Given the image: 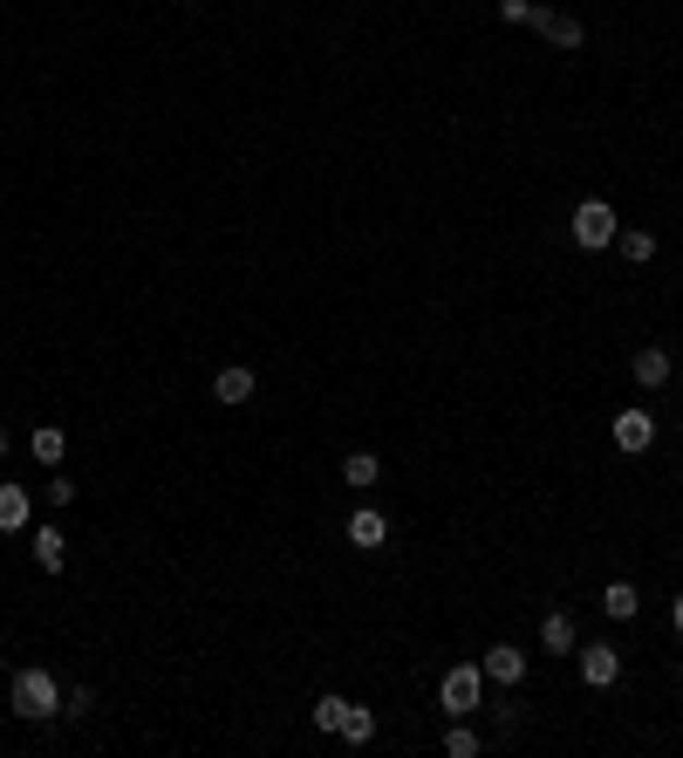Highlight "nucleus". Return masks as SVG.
Masks as SVG:
<instances>
[{"mask_svg":"<svg viewBox=\"0 0 683 758\" xmlns=\"http://www.w3.org/2000/svg\"><path fill=\"white\" fill-rule=\"evenodd\" d=\"M574 656H581V684H588V690H609L615 676H622V656H615V643H581Z\"/></svg>","mask_w":683,"mask_h":758,"instance_id":"5","label":"nucleus"},{"mask_svg":"<svg viewBox=\"0 0 683 758\" xmlns=\"http://www.w3.org/2000/svg\"><path fill=\"white\" fill-rule=\"evenodd\" d=\"M28 519H35V499L21 486H0V534H28Z\"/></svg>","mask_w":683,"mask_h":758,"instance_id":"14","label":"nucleus"},{"mask_svg":"<svg viewBox=\"0 0 683 758\" xmlns=\"http://www.w3.org/2000/svg\"><path fill=\"white\" fill-rule=\"evenodd\" d=\"M8 704H14V718H28V724H48V718H62V684H56V670H14V684H8Z\"/></svg>","mask_w":683,"mask_h":758,"instance_id":"1","label":"nucleus"},{"mask_svg":"<svg viewBox=\"0 0 683 758\" xmlns=\"http://www.w3.org/2000/svg\"><path fill=\"white\" fill-rule=\"evenodd\" d=\"M670 628H676V636H683V601H670Z\"/></svg>","mask_w":683,"mask_h":758,"instance_id":"24","label":"nucleus"},{"mask_svg":"<svg viewBox=\"0 0 683 758\" xmlns=\"http://www.w3.org/2000/svg\"><path fill=\"white\" fill-rule=\"evenodd\" d=\"M253 390H260V376H253L246 363H225V369L212 376V396H219V403H246Z\"/></svg>","mask_w":683,"mask_h":758,"instance_id":"12","label":"nucleus"},{"mask_svg":"<svg viewBox=\"0 0 683 758\" xmlns=\"http://www.w3.org/2000/svg\"><path fill=\"white\" fill-rule=\"evenodd\" d=\"M478 670H486V684H505V690L526 684V656H520L513 643H492L486 656H478Z\"/></svg>","mask_w":683,"mask_h":758,"instance_id":"7","label":"nucleus"},{"mask_svg":"<svg viewBox=\"0 0 683 758\" xmlns=\"http://www.w3.org/2000/svg\"><path fill=\"white\" fill-rule=\"evenodd\" d=\"M336 738H342V745H369V738H376V711H363V704H342Z\"/></svg>","mask_w":683,"mask_h":758,"instance_id":"16","label":"nucleus"},{"mask_svg":"<svg viewBox=\"0 0 683 758\" xmlns=\"http://www.w3.org/2000/svg\"><path fill=\"white\" fill-rule=\"evenodd\" d=\"M615 246H622V260H629V267H649V260H656V233H643V225L615 233Z\"/></svg>","mask_w":683,"mask_h":758,"instance_id":"18","label":"nucleus"},{"mask_svg":"<svg viewBox=\"0 0 683 758\" xmlns=\"http://www.w3.org/2000/svg\"><path fill=\"white\" fill-rule=\"evenodd\" d=\"M444 751H451V758H478V731H472L465 718H451V724H444Z\"/></svg>","mask_w":683,"mask_h":758,"instance_id":"19","label":"nucleus"},{"mask_svg":"<svg viewBox=\"0 0 683 758\" xmlns=\"http://www.w3.org/2000/svg\"><path fill=\"white\" fill-rule=\"evenodd\" d=\"M376 478H383V465H376V451H349L342 459V486H356V492H369Z\"/></svg>","mask_w":683,"mask_h":758,"instance_id":"17","label":"nucleus"},{"mask_svg":"<svg viewBox=\"0 0 683 758\" xmlns=\"http://www.w3.org/2000/svg\"><path fill=\"white\" fill-rule=\"evenodd\" d=\"M629 376H636V390H670V349H636Z\"/></svg>","mask_w":683,"mask_h":758,"instance_id":"9","label":"nucleus"},{"mask_svg":"<svg viewBox=\"0 0 683 758\" xmlns=\"http://www.w3.org/2000/svg\"><path fill=\"white\" fill-rule=\"evenodd\" d=\"M526 14H534V0H499V21H513V28H526Z\"/></svg>","mask_w":683,"mask_h":758,"instance_id":"22","label":"nucleus"},{"mask_svg":"<svg viewBox=\"0 0 683 758\" xmlns=\"http://www.w3.org/2000/svg\"><path fill=\"white\" fill-rule=\"evenodd\" d=\"M526 28H534L540 41H553V48H568V56L588 48V28H581L574 14H561V8H540V0H534V14H526Z\"/></svg>","mask_w":683,"mask_h":758,"instance_id":"4","label":"nucleus"},{"mask_svg":"<svg viewBox=\"0 0 683 758\" xmlns=\"http://www.w3.org/2000/svg\"><path fill=\"white\" fill-rule=\"evenodd\" d=\"M89 704H96V690H89V684H75V690L62 697V711H69V718H89Z\"/></svg>","mask_w":683,"mask_h":758,"instance_id":"21","label":"nucleus"},{"mask_svg":"<svg viewBox=\"0 0 683 758\" xmlns=\"http://www.w3.org/2000/svg\"><path fill=\"white\" fill-rule=\"evenodd\" d=\"M601 615H615V622H636V615H643V595H636V580H609V588H601Z\"/></svg>","mask_w":683,"mask_h":758,"instance_id":"15","label":"nucleus"},{"mask_svg":"<svg viewBox=\"0 0 683 758\" xmlns=\"http://www.w3.org/2000/svg\"><path fill=\"white\" fill-rule=\"evenodd\" d=\"M0 459H8V431H0Z\"/></svg>","mask_w":683,"mask_h":758,"instance_id":"25","label":"nucleus"},{"mask_svg":"<svg viewBox=\"0 0 683 758\" xmlns=\"http://www.w3.org/2000/svg\"><path fill=\"white\" fill-rule=\"evenodd\" d=\"M28 451H35L48 472H62V459H69V431H62V424H35V431H28Z\"/></svg>","mask_w":683,"mask_h":758,"instance_id":"10","label":"nucleus"},{"mask_svg":"<svg viewBox=\"0 0 683 758\" xmlns=\"http://www.w3.org/2000/svg\"><path fill=\"white\" fill-rule=\"evenodd\" d=\"M568 225H574V246H588V253L615 246V233H622V219H615V206H609V198H581Z\"/></svg>","mask_w":683,"mask_h":758,"instance_id":"2","label":"nucleus"},{"mask_svg":"<svg viewBox=\"0 0 683 758\" xmlns=\"http://www.w3.org/2000/svg\"><path fill=\"white\" fill-rule=\"evenodd\" d=\"M649 444H656V417L649 411H615V451L622 459H643Z\"/></svg>","mask_w":683,"mask_h":758,"instance_id":"6","label":"nucleus"},{"mask_svg":"<svg viewBox=\"0 0 683 758\" xmlns=\"http://www.w3.org/2000/svg\"><path fill=\"white\" fill-rule=\"evenodd\" d=\"M383 540H390V519L376 513V505H363V513H349V547H363V553H369V547H383Z\"/></svg>","mask_w":683,"mask_h":758,"instance_id":"13","label":"nucleus"},{"mask_svg":"<svg viewBox=\"0 0 683 758\" xmlns=\"http://www.w3.org/2000/svg\"><path fill=\"white\" fill-rule=\"evenodd\" d=\"M342 704H349V697H321V704H315V731H336V724H342Z\"/></svg>","mask_w":683,"mask_h":758,"instance_id":"20","label":"nucleus"},{"mask_svg":"<svg viewBox=\"0 0 683 758\" xmlns=\"http://www.w3.org/2000/svg\"><path fill=\"white\" fill-rule=\"evenodd\" d=\"M540 649H547V656H574V649H581V628H574L568 609H553V615L540 622Z\"/></svg>","mask_w":683,"mask_h":758,"instance_id":"8","label":"nucleus"},{"mask_svg":"<svg viewBox=\"0 0 683 758\" xmlns=\"http://www.w3.org/2000/svg\"><path fill=\"white\" fill-rule=\"evenodd\" d=\"M28 547H35V567H41V574H62V567H69L62 526H35V540H28Z\"/></svg>","mask_w":683,"mask_h":758,"instance_id":"11","label":"nucleus"},{"mask_svg":"<svg viewBox=\"0 0 683 758\" xmlns=\"http://www.w3.org/2000/svg\"><path fill=\"white\" fill-rule=\"evenodd\" d=\"M478 697H486V670H478V663H451V670L438 676V704H444L451 718H472Z\"/></svg>","mask_w":683,"mask_h":758,"instance_id":"3","label":"nucleus"},{"mask_svg":"<svg viewBox=\"0 0 683 758\" xmlns=\"http://www.w3.org/2000/svg\"><path fill=\"white\" fill-rule=\"evenodd\" d=\"M48 499H56V505H69V499H75V486H69V472H56V478H48Z\"/></svg>","mask_w":683,"mask_h":758,"instance_id":"23","label":"nucleus"}]
</instances>
